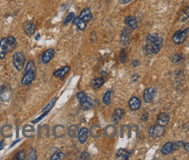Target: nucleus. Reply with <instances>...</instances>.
<instances>
[{"instance_id":"1","label":"nucleus","mask_w":189,"mask_h":160,"mask_svg":"<svg viewBox=\"0 0 189 160\" xmlns=\"http://www.w3.org/2000/svg\"><path fill=\"white\" fill-rule=\"evenodd\" d=\"M17 47V40L13 36H9L0 40V59H5L6 54L11 53Z\"/></svg>"},{"instance_id":"2","label":"nucleus","mask_w":189,"mask_h":160,"mask_svg":"<svg viewBox=\"0 0 189 160\" xmlns=\"http://www.w3.org/2000/svg\"><path fill=\"white\" fill-rule=\"evenodd\" d=\"M35 78H36V67L34 61H30L24 68V73L21 79V84L23 86H28L35 80Z\"/></svg>"},{"instance_id":"3","label":"nucleus","mask_w":189,"mask_h":160,"mask_svg":"<svg viewBox=\"0 0 189 160\" xmlns=\"http://www.w3.org/2000/svg\"><path fill=\"white\" fill-rule=\"evenodd\" d=\"M163 44V39L160 37H158L152 42H146V46H144V51L147 55L157 54L160 51Z\"/></svg>"},{"instance_id":"4","label":"nucleus","mask_w":189,"mask_h":160,"mask_svg":"<svg viewBox=\"0 0 189 160\" xmlns=\"http://www.w3.org/2000/svg\"><path fill=\"white\" fill-rule=\"evenodd\" d=\"M13 66L18 71H22L26 63V57L22 52H17L12 56Z\"/></svg>"},{"instance_id":"5","label":"nucleus","mask_w":189,"mask_h":160,"mask_svg":"<svg viewBox=\"0 0 189 160\" xmlns=\"http://www.w3.org/2000/svg\"><path fill=\"white\" fill-rule=\"evenodd\" d=\"M166 131V127L159 125L158 123H155L152 127L149 128L148 130V134L149 136L152 138H157V137H162Z\"/></svg>"},{"instance_id":"6","label":"nucleus","mask_w":189,"mask_h":160,"mask_svg":"<svg viewBox=\"0 0 189 160\" xmlns=\"http://www.w3.org/2000/svg\"><path fill=\"white\" fill-rule=\"evenodd\" d=\"M188 28H186L185 30L177 31L174 35H173V41L176 45H181L183 42H185V40L187 39V34H188Z\"/></svg>"},{"instance_id":"7","label":"nucleus","mask_w":189,"mask_h":160,"mask_svg":"<svg viewBox=\"0 0 189 160\" xmlns=\"http://www.w3.org/2000/svg\"><path fill=\"white\" fill-rule=\"evenodd\" d=\"M11 95L12 92L11 89L6 86V85H3L0 88V100L4 102H7L10 100L11 99Z\"/></svg>"},{"instance_id":"8","label":"nucleus","mask_w":189,"mask_h":160,"mask_svg":"<svg viewBox=\"0 0 189 160\" xmlns=\"http://www.w3.org/2000/svg\"><path fill=\"white\" fill-rule=\"evenodd\" d=\"M132 38V30L129 27H125L121 33L120 42L123 46H128Z\"/></svg>"},{"instance_id":"9","label":"nucleus","mask_w":189,"mask_h":160,"mask_svg":"<svg viewBox=\"0 0 189 160\" xmlns=\"http://www.w3.org/2000/svg\"><path fill=\"white\" fill-rule=\"evenodd\" d=\"M157 90L155 88H147L145 89L143 94V100L146 103H150L152 100L154 99L155 95H156Z\"/></svg>"},{"instance_id":"10","label":"nucleus","mask_w":189,"mask_h":160,"mask_svg":"<svg viewBox=\"0 0 189 160\" xmlns=\"http://www.w3.org/2000/svg\"><path fill=\"white\" fill-rule=\"evenodd\" d=\"M54 53H55V51L53 48H49L47 49L46 51H45L42 56H41V59H40V61L41 63L43 64H47L49 63L50 61L53 60V58L54 57Z\"/></svg>"},{"instance_id":"11","label":"nucleus","mask_w":189,"mask_h":160,"mask_svg":"<svg viewBox=\"0 0 189 160\" xmlns=\"http://www.w3.org/2000/svg\"><path fill=\"white\" fill-rule=\"evenodd\" d=\"M70 70H71V68L69 66H65V67H63L61 68L56 70L53 73V75L55 77H57V78H59L61 81H64L66 76L67 75V74L70 72Z\"/></svg>"},{"instance_id":"12","label":"nucleus","mask_w":189,"mask_h":160,"mask_svg":"<svg viewBox=\"0 0 189 160\" xmlns=\"http://www.w3.org/2000/svg\"><path fill=\"white\" fill-rule=\"evenodd\" d=\"M35 30H36V25L33 22H25L24 24V32L27 36H32L35 33Z\"/></svg>"},{"instance_id":"13","label":"nucleus","mask_w":189,"mask_h":160,"mask_svg":"<svg viewBox=\"0 0 189 160\" xmlns=\"http://www.w3.org/2000/svg\"><path fill=\"white\" fill-rule=\"evenodd\" d=\"M125 24L131 30H136L138 28V21L133 16H127L125 18Z\"/></svg>"},{"instance_id":"14","label":"nucleus","mask_w":189,"mask_h":160,"mask_svg":"<svg viewBox=\"0 0 189 160\" xmlns=\"http://www.w3.org/2000/svg\"><path fill=\"white\" fill-rule=\"evenodd\" d=\"M103 130H104L105 136L107 137H110V138L116 137L117 134H118V129L114 125H112V124L107 125Z\"/></svg>"},{"instance_id":"15","label":"nucleus","mask_w":189,"mask_h":160,"mask_svg":"<svg viewBox=\"0 0 189 160\" xmlns=\"http://www.w3.org/2000/svg\"><path fill=\"white\" fill-rule=\"evenodd\" d=\"M78 17L81 19H83L84 21H85L86 23L91 21V19H92V14H91L90 8H84L83 10L81 11V12H80V14H79Z\"/></svg>"},{"instance_id":"16","label":"nucleus","mask_w":189,"mask_h":160,"mask_svg":"<svg viewBox=\"0 0 189 160\" xmlns=\"http://www.w3.org/2000/svg\"><path fill=\"white\" fill-rule=\"evenodd\" d=\"M53 132L54 137L57 138H61V137H65L66 135V128L63 125H56L53 128Z\"/></svg>"},{"instance_id":"17","label":"nucleus","mask_w":189,"mask_h":160,"mask_svg":"<svg viewBox=\"0 0 189 160\" xmlns=\"http://www.w3.org/2000/svg\"><path fill=\"white\" fill-rule=\"evenodd\" d=\"M126 112L123 108H117L115 109V111L114 112V114L112 115V121L114 123H118V122L120 121V119L125 115Z\"/></svg>"},{"instance_id":"18","label":"nucleus","mask_w":189,"mask_h":160,"mask_svg":"<svg viewBox=\"0 0 189 160\" xmlns=\"http://www.w3.org/2000/svg\"><path fill=\"white\" fill-rule=\"evenodd\" d=\"M128 105L132 110L135 111V110L139 109V108L141 106V102H140V100L139 99L138 97H136V96H133L131 99L129 100Z\"/></svg>"},{"instance_id":"19","label":"nucleus","mask_w":189,"mask_h":160,"mask_svg":"<svg viewBox=\"0 0 189 160\" xmlns=\"http://www.w3.org/2000/svg\"><path fill=\"white\" fill-rule=\"evenodd\" d=\"M89 132H90L91 136L93 138H98L102 135V128L98 124H94L90 128Z\"/></svg>"},{"instance_id":"20","label":"nucleus","mask_w":189,"mask_h":160,"mask_svg":"<svg viewBox=\"0 0 189 160\" xmlns=\"http://www.w3.org/2000/svg\"><path fill=\"white\" fill-rule=\"evenodd\" d=\"M169 120H170L169 115L166 114V113H160V114L158 115V117H157L156 123H158L159 125H162V126H165V127H166V125L168 124V122H169Z\"/></svg>"},{"instance_id":"21","label":"nucleus","mask_w":189,"mask_h":160,"mask_svg":"<svg viewBox=\"0 0 189 160\" xmlns=\"http://www.w3.org/2000/svg\"><path fill=\"white\" fill-rule=\"evenodd\" d=\"M88 134H89V130L85 127H83L82 129L79 130L78 135V138L80 144H85L87 140L88 137Z\"/></svg>"},{"instance_id":"22","label":"nucleus","mask_w":189,"mask_h":160,"mask_svg":"<svg viewBox=\"0 0 189 160\" xmlns=\"http://www.w3.org/2000/svg\"><path fill=\"white\" fill-rule=\"evenodd\" d=\"M23 134L25 137L31 138L35 135V129L33 128V126H31L30 124H26V125L24 126Z\"/></svg>"},{"instance_id":"23","label":"nucleus","mask_w":189,"mask_h":160,"mask_svg":"<svg viewBox=\"0 0 189 160\" xmlns=\"http://www.w3.org/2000/svg\"><path fill=\"white\" fill-rule=\"evenodd\" d=\"M79 127L76 124H72L71 126H69L67 128V135L72 138H76L78 137V132H79Z\"/></svg>"},{"instance_id":"24","label":"nucleus","mask_w":189,"mask_h":160,"mask_svg":"<svg viewBox=\"0 0 189 160\" xmlns=\"http://www.w3.org/2000/svg\"><path fill=\"white\" fill-rule=\"evenodd\" d=\"M72 22H73V25H76V27L78 28V30L84 31L86 28V22L84 21L83 19H81L79 17H75Z\"/></svg>"},{"instance_id":"25","label":"nucleus","mask_w":189,"mask_h":160,"mask_svg":"<svg viewBox=\"0 0 189 160\" xmlns=\"http://www.w3.org/2000/svg\"><path fill=\"white\" fill-rule=\"evenodd\" d=\"M0 133L2 135V137L8 138V137H11L12 136V128L11 125H4L1 130H0Z\"/></svg>"},{"instance_id":"26","label":"nucleus","mask_w":189,"mask_h":160,"mask_svg":"<svg viewBox=\"0 0 189 160\" xmlns=\"http://www.w3.org/2000/svg\"><path fill=\"white\" fill-rule=\"evenodd\" d=\"M130 154L126 149H119L116 153V158L117 159L128 160Z\"/></svg>"},{"instance_id":"27","label":"nucleus","mask_w":189,"mask_h":160,"mask_svg":"<svg viewBox=\"0 0 189 160\" xmlns=\"http://www.w3.org/2000/svg\"><path fill=\"white\" fill-rule=\"evenodd\" d=\"M173 152H174V143L172 142H167L161 148V153L164 155H168Z\"/></svg>"},{"instance_id":"28","label":"nucleus","mask_w":189,"mask_h":160,"mask_svg":"<svg viewBox=\"0 0 189 160\" xmlns=\"http://www.w3.org/2000/svg\"><path fill=\"white\" fill-rule=\"evenodd\" d=\"M105 83V80L103 77H98L93 79L91 82V87L92 88H99Z\"/></svg>"},{"instance_id":"29","label":"nucleus","mask_w":189,"mask_h":160,"mask_svg":"<svg viewBox=\"0 0 189 160\" xmlns=\"http://www.w3.org/2000/svg\"><path fill=\"white\" fill-rule=\"evenodd\" d=\"M56 101H57V97H54L53 99L50 101V102L46 105L44 108H43V110H42V112L43 113H49L51 110H52V108H53L54 105H55V103H56Z\"/></svg>"},{"instance_id":"30","label":"nucleus","mask_w":189,"mask_h":160,"mask_svg":"<svg viewBox=\"0 0 189 160\" xmlns=\"http://www.w3.org/2000/svg\"><path fill=\"white\" fill-rule=\"evenodd\" d=\"M183 60H184V55L181 53H175L171 58V61L174 64H179V63L182 62Z\"/></svg>"},{"instance_id":"31","label":"nucleus","mask_w":189,"mask_h":160,"mask_svg":"<svg viewBox=\"0 0 189 160\" xmlns=\"http://www.w3.org/2000/svg\"><path fill=\"white\" fill-rule=\"evenodd\" d=\"M80 105H81L82 109H84V110H88V109L91 108V107L93 105V102H92V100L90 97H88L87 100L85 102H84L83 103L80 104Z\"/></svg>"},{"instance_id":"32","label":"nucleus","mask_w":189,"mask_h":160,"mask_svg":"<svg viewBox=\"0 0 189 160\" xmlns=\"http://www.w3.org/2000/svg\"><path fill=\"white\" fill-rule=\"evenodd\" d=\"M87 98H88V96L85 92H78L77 95V99L78 101L79 104H82L84 102H85L87 100Z\"/></svg>"},{"instance_id":"33","label":"nucleus","mask_w":189,"mask_h":160,"mask_svg":"<svg viewBox=\"0 0 189 160\" xmlns=\"http://www.w3.org/2000/svg\"><path fill=\"white\" fill-rule=\"evenodd\" d=\"M111 95L112 93L110 90L106 91L103 96V102L106 104V105H110L111 104Z\"/></svg>"},{"instance_id":"34","label":"nucleus","mask_w":189,"mask_h":160,"mask_svg":"<svg viewBox=\"0 0 189 160\" xmlns=\"http://www.w3.org/2000/svg\"><path fill=\"white\" fill-rule=\"evenodd\" d=\"M66 158V155L61 152H56L52 156V158H50L51 160H63Z\"/></svg>"},{"instance_id":"35","label":"nucleus","mask_w":189,"mask_h":160,"mask_svg":"<svg viewBox=\"0 0 189 160\" xmlns=\"http://www.w3.org/2000/svg\"><path fill=\"white\" fill-rule=\"evenodd\" d=\"M189 17V12H188V6H187L186 9L182 12V14L181 16V18H180V20L181 21V22H184V21H186V20H187V18H188Z\"/></svg>"},{"instance_id":"36","label":"nucleus","mask_w":189,"mask_h":160,"mask_svg":"<svg viewBox=\"0 0 189 160\" xmlns=\"http://www.w3.org/2000/svg\"><path fill=\"white\" fill-rule=\"evenodd\" d=\"M24 158H25V152H24L23 150L18 151L13 158V159L15 160H24Z\"/></svg>"},{"instance_id":"37","label":"nucleus","mask_w":189,"mask_h":160,"mask_svg":"<svg viewBox=\"0 0 189 160\" xmlns=\"http://www.w3.org/2000/svg\"><path fill=\"white\" fill-rule=\"evenodd\" d=\"M127 59V53L125 49H123L120 52V61L122 64H124V63H126Z\"/></svg>"},{"instance_id":"38","label":"nucleus","mask_w":189,"mask_h":160,"mask_svg":"<svg viewBox=\"0 0 189 160\" xmlns=\"http://www.w3.org/2000/svg\"><path fill=\"white\" fill-rule=\"evenodd\" d=\"M28 159L29 160H37L38 159V154L37 151L35 149H32L28 155Z\"/></svg>"},{"instance_id":"39","label":"nucleus","mask_w":189,"mask_h":160,"mask_svg":"<svg viewBox=\"0 0 189 160\" xmlns=\"http://www.w3.org/2000/svg\"><path fill=\"white\" fill-rule=\"evenodd\" d=\"M74 18H75V14H74L73 12H70L68 15L66 16V19H65V21H64V25H66L69 22L72 21Z\"/></svg>"},{"instance_id":"40","label":"nucleus","mask_w":189,"mask_h":160,"mask_svg":"<svg viewBox=\"0 0 189 160\" xmlns=\"http://www.w3.org/2000/svg\"><path fill=\"white\" fill-rule=\"evenodd\" d=\"M90 158H91V156L87 152H84L79 156V159H90Z\"/></svg>"},{"instance_id":"41","label":"nucleus","mask_w":189,"mask_h":160,"mask_svg":"<svg viewBox=\"0 0 189 160\" xmlns=\"http://www.w3.org/2000/svg\"><path fill=\"white\" fill-rule=\"evenodd\" d=\"M183 145H184V142L183 141H178V142H176L175 144H174V151L181 149V147H182Z\"/></svg>"},{"instance_id":"42","label":"nucleus","mask_w":189,"mask_h":160,"mask_svg":"<svg viewBox=\"0 0 189 160\" xmlns=\"http://www.w3.org/2000/svg\"><path fill=\"white\" fill-rule=\"evenodd\" d=\"M47 114H48V113H43V114L41 115H40L39 117H38L37 119L33 120V121H32V122H33V123H37V122H39V121H41V120H42V119H43L44 117H46V115H47Z\"/></svg>"},{"instance_id":"43","label":"nucleus","mask_w":189,"mask_h":160,"mask_svg":"<svg viewBox=\"0 0 189 160\" xmlns=\"http://www.w3.org/2000/svg\"><path fill=\"white\" fill-rule=\"evenodd\" d=\"M148 117H149V114L148 113H145L141 115V121H143V122H147V120H148Z\"/></svg>"},{"instance_id":"44","label":"nucleus","mask_w":189,"mask_h":160,"mask_svg":"<svg viewBox=\"0 0 189 160\" xmlns=\"http://www.w3.org/2000/svg\"><path fill=\"white\" fill-rule=\"evenodd\" d=\"M139 64H140V62L139 61V60H134V61L132 62V66L133 68H136L138 66H139Z\"/></svg>"},{"instance_id":"45","label":"nucleus","mask_w":189,"mask_h":160,"mask_svg":"<svg viewBox=\"0 0 189 160\" xmlns=\"http://www.w3.org/2000/svg\"><path fill=\"white\" fill-rule=\"evenodd\" d=\"M139 75H136V74H134L133 75V77H132V82H137L138 81V79H139Z\"/></svg>"},{"instance_id":"46","label":"nucleus","mask_w":189,"mask_h":160,"mask_svg":"<svg viewBox=\"0 0 189 160\" xmlns=\"http://www.w3.org/2000/svg\"><path fill=\"white\" fill-rule=\"evenodd\" d=\"M132 0H120V3L121 5H127V4H128L130 3Z\"/></svg>"},{"instance_id":"47","label":"nucleus","mask_w":189,"mask_h":160,"mask_svg":"<svg viewBox=\"0 0 189 160\" xmlns=\"http://www.w3.org/2000/svg\"><path fill=\"white\" fill-rule=\"evenodd\" d=\"M184 149H185V151L187 152H189V144L188 143H187V144H184Z\"/></svg>"},{"instance_id":"48","label":"nucleus","mask_w":189,"mask_h":160,"mask_svg":"<svg viewBox=\"0 0 189 160\" xmlns=\"http://www.w3.org/2000/svg\"><path fill=\"white\" fill-rule=\"evenodd\" d=\"M5 148V141L4 140H2L1 142H0V151L1 150H3Z\"/></svg>"},{"instance_id":"49","label":"nucleus","mask_w":189,"mask_h":160,"mask_svg":"<svg viewBox=\"0 0 189 160\" xmlns=\"http://www.w3.org/2000/svg\"><path fill=\"white\" fill-rule=\"evenodd\" d=\"M19 141H20V139H18V140H16L15 142H13V144H12V145H11V147H12V146H13V145H16V144H17V143H18V142H19Z\"/></svg>"},{"instance_id":"50","label":"nucleus","mask_w":189,"mask_h":160,"mask_svg":"<svg viewBox=\"0 0 189 160\" xmlns=\"http://www.w3.org/2000/svg\"><path fill=\"white\" fill-rule=\"evenodd\" d=\"M38 38H39V34H38V35H37V37H36V39H38Z\"/></svg>"}]
</instances>
